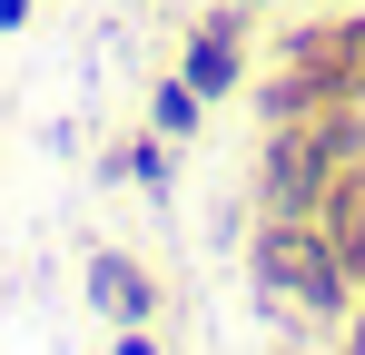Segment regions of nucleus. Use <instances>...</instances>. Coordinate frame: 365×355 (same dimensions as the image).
Here are the masks:
<instances>
[{"label":"nucleus","instance_id":"obj_1","mask_svg":"<svg viewBox=\"0 0 365 355\" xmlns=\"http://www.w3.org/2000/svg\"><path fill=\"white\" fill-rule=\"evenodd\" d=\"M247 287L267 316H297L316 336H346V316H356V267L336 257V237L316 227V217H257L247 237Z\"/></svg>","mask_w":365,"mask_h":355},{"label":"nucleus","instance_id":"obj_2","mask_svg":"<svg viewBox=\"0 0 365 355\" xmlns=\"http://www.w3.org/2000/svg\"><path fill=\"white\" fill-rule=\"evenodd\" d=\"M365 158V99H336V109H306L257 128V168H247V207L257 217H316V197Z\"/></svg>","mask_w":365,"mask_h":355},{"label":"nucleus","instance_id":"obj_3","mask_svg":"<svg viewBox=\"0 0 365 355\" xmlns=\"http://www.w3.org/2000/svg\"><path fill=\"white\" fill-rule=\"evenodd\" d=\"M247 40H257V10H247V0H217V10L187 20V40H178L168 69L217 109V99H237V89H247Z\"/></svg>","mask_w":365,"mask_h":355},{"label":"nucleus","instance_id":"obj_4","mask_svg":"<svg viewBox=\"0 0 365 355\" xmlns=\"http://www.w3.org/2000/svg\"><path fill=\"white\" fill-rule=\"evenodd\" d=\"M79 296H89V316H99V326H158V306H168V287H158L128 247H89Z\"/></svg>","mask_w":365,"mask_h":355},{"label":"nucleus","instance_id":"obj_5","mask_svg":"<svg viewBox=\"0 0 365 355\" xmlns=\"http://www.w3.org/2000/svg\"><path fill=\"white\" fill-rule=\"evenodd\" d=\"M316 227L336 237V257L356 267V287H365V158H356L346 178H336L326 197H316Z\"/></svg>","mask_w":365,"mask_h":355},{"label":"nucleus","instance_id":"obj_6","mask_svg":"<svg viewBox=\"0 0 365 355\" xmlns=\"http://www.w3.org/2000/svg\"><path fill=\"white\" fill-rule=\"evenodd\" d=\"M119 158H128V187L168 207V187H178V138H158V128H138V138H119Z\"/></svg>","mask_w":365,"mask_h":355},{"label":"nucleus","instance_id":"obj_7","mask_svg":"<svg viewBox=\"0 0 365 355\" xmlns=\"http://www.w3.org/2000/svg\"><path fill=\"white\" fill-rule=\"evenodd\" d=\"M148 128H158V138H197V128H207V99H197V89H187L178 69H168V79H158V89H148Z\"/></svg>","mask_w":365,"mask_h":355},{"label":"nucleus","instance_id":"obj_8","mask_svg":"<svg viewBox=\"0 0 365 355\" xmlns=\"http://www.w3.org/2000/svg\"><path fill=\"white\" fill-rule=\"evenodd\" d=\"M109 355H168V346H158V326H109Z\"/></svg>","mask_w":365,"mask_h":355},{"label":"nucleus","instance_id":"obj_9","mask_svg":"<svg viewBox=\"0 0 365 355\" xmlns=\"http://www.w3.org/2000/svg\"><path fill=\"white\" fill-rule=\"evenodd\" d=\"M30 10H40V0H0V30H30Z\"/></svg>","mask_w":365,"mask_h":355},{"label":"nucleus","instance_id":"obj_10","mask_svg":"<svg viewBox=\"0 0 365 355\" xmlns=\"http://www.w3.org/2000/svg\"><path fill=\"white\" fill-rule=\"evenodd\" d=\"M326 10H365V0H326Z\"/></svg>","mask_w":365,"mask_h":355},{"label":"nucleus","instance_id":"obj_11","mask_svg":"<svg viewBox=\"0 0 365 355\" xmlns=\"http://www.w3.org/2000/svg\"><path fill=\"white\" fill-rule=\"evenodd\" d=\"M247 10H267V0H247Z\"/></svg>","mask_w":365,"mask_h":355}]
</instances>
